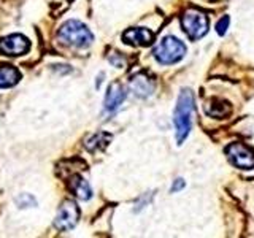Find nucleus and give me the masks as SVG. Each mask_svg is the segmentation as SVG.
<instances>
[{
	"instance_id": "obj_7",
	"label": "nucleus",
	"mask_w": 254,
	"mask_h": 238,
	"mask_svg": "<svg viewBox=\"0 0 254 238\" xmlns=\"http://www.w3.org/2000/svg\"><path fill=\"white\" fill-rule=\"evenodd\" d=\"M29 40L21 34H13L0 38V53L5 56H22L29 51Z\"/></svg>"
},
{
	"instance_id": "obj_17",
	"label": "nucleus",
	"mask_w": 254,
	"mask_h": 238,
	"mask_svg": "<svg viewBox=\"0 0 254 238\" xmlns=\"http://www.w3.org/2000/svg\"><path fill=\"white\" fill-rule=\"evenodd\" d=\"M183 187H185V181H183L181 178H178L177 181L173 182V186H172V192H178V190H181Z\"/></svg>"
},
{
	"instance_id": "obj_2",
	"label": "nucleus",
	"mask_w": 254,
	"mask_h": 238,
	"mask_svg": "<svg viewBox=\"0 0 254 238\" xmlns=\"http://www.w3.org/2000/svg\"><path fill=\"white\" fill-rule=\"evenodd\" d=\"M59 40L64 45L73 48H87L94 40V35L83 22L79 21H67L59 30Z\"/></svg>"
},
{
	"instance_id": "obj_8",
	"label": "nucleus",
	"mask_w": 254,
	"mask_h": 238,
	"mask_svg": "<svg viewBox=\"0 0 254 238\" xmlns=\"http://www.w3.org/2000/svg\"><path fill=\"white\" fill-rule=\"evenodd\" d=\"M123 40L126 43L133 45V46H148L153 43L154 34L145 27H133V29H129L124 32Z\"/></svg>"
},
{
	"instance_id": "obj_16",
	"label": "nucleus",
	"mask_w": 254,
	"mask_h": 238,
	"mask_svg": "<svg viewBox=\"0 0 254 238\" xmlns=\"http://www.w3.org/2000/svg\"><path fill=\"white\" fill-rule=\"evenodd\" d=\"M227 27H229V18H227V16H224V18L219 19V22L216 24V32L219 35H224Z\"/></svg>"
},
{
	"instance_id": "obj_9",
	"label": "nucleus",
	"mask_w": 254,
	"mask_h": 238,
	"mask_svg": "<svg viewBox=\"0 0 254 238\" xmlns=\"http://www.w3.org/2000/svg\"><path fill=\"white\" fill-rule=\"evenodd\" d=\"M124 99H126V89L119 83H113L108 87V92L105 95V102H103L105 103V110L108 113H113V111H116L119 107H121Z\"/></svg>"
},
{
	"instance_id": "obj_5",
	"label": "nucleus",
	"mask_w": 254,
	"mask_h": 238,
	"mask_svg": "<svg viewBox=\"0 0 254 238\" xmlns=\"http://www.w3.org/2000/svg\"><path fill=\"white\" fill-rule=\"evenodd\" d=\"M226 154L229 161L232 162L237 169L251 170L254 169V151L250 149L243 143H232L226 148Z\"/></svg>"
},
{
	"instance_id": "obj_11",
	"label": "nucleus",
	"mask_w": 254,
	"mask_h": 238,
	"mask_svg": "<svg viewBox=\"0 0 254 238\" xmlns=\"http://www.w3.org/2000/svg\"><path fill=\"white\" fill-rule=\"evenodd\" d=\"M68 189L71 194H75L79 200H89L91 195H92V190L87 184V181L83 179L79 175H73V177H70L68 179Z\"/></svg>"
},
{
	"instance_id": "obj_6",
	"label": "nucleus",
	"mask_w": 254,
	"mask_h": 238,
	"mask_svg": "<svg viewBox=\"0 0 254 238\" xmlns=\"http://www.w3.org/2000/svg\"><path fill=\"white\" fill-rule=\"evenodd\" d=\"M79 219V208L73 200H65L58 211V216L54 219V227L65 232L76 226V222Z\"/></svg>"
},
{
	"instance_id": "obj_14",
	"label": "nucleus",
	"mask_w": 254,
	"mask_h": 238,
	"mask_svg": "<svg viewBox=\"0 0 254 238\" xmlns=\"http://www.w3.org/2000/svg\"><path fill=\"white\" fill-rule=\"evenodd\" d=\"M111 140L110 135H105V133H99V135H94V137L86 143V146L89 151H95L99 148H105L107 143Z\"/></svg>"
},
{
	"instance_id": "obj_3",
	"label": "nucleus",
	"mask_w": 254,
	"mask_h": 238,
	"mask_svg": "<svg viewBox=\"0 0 254 238\" xmlns=\"http://www.w3.org/2000/svg\"><path fill=\"white\" fill-rule=\"evenodd\" d=\"M186 54V46L175 37H165L154 48V58L161 63H175L181 60Z\"/></svg>"
},
{
	"instance_id": "obj_4",
	"label": "nucleus",
	"mask_w": 254,
	"mask_h": 238,
	"mask_svg": "<svg viewBox=\"0 0 254 238\" xmlns=\"http://www.w3.org/2000/svg\"><path fill=\"white\" fill-rule=\"evenodd\" d=\"M181 24L186 35L190 40L202 38L208 32V18H206V14L198 10H194V8L185 11V14L181 16Z\"/></svg>"
},
{
	"instance_id": "obj_13",
	"label": "nucleus",
	"mask_w": 254,
	"mask_h": 238,
	"mask_svg": "<svg viewBox=\"0 0 254 238\" xmlns=\"http://www.w3.org/2000/svg\"><path fill=\"white\" fill-rule=\"evenodd\" d=\"M19 79H21V73L16 67H13V65H2L0 67V89L14 86Z\"/></svg>"
},
{
	"instance_id": "obj_10",
	"label": "nucleus",
	"mask_w": 254,
	"mask_h": 238,
	"mask_svg": "<svg viewBox=\"0 0 254 238\" xmlns=\"http://www.w3.org/2000/svg\"><path fill=\"white\" fill-rule=\"evenodd\" d=\"M130 89L133 91L135 95H138V97H148V95H151L154 91V81L151 78H148L146 75L140 73L132 78Z\"/></svg>"
},
{
	"instance_id": "obj_15",
	"label": "nucleus",
	"mask_w": 254,
	"mask_h": 238,
	"mask_svg": "<svg viewBox=\"0 0 254 238\" xmlns=\"http://www.w3.org/2000/svg\"><path fill=\"white\" fill-rule=\"evenodd\" d=\"M16 205H18L19 208H29V206H35L37 200L29 194H21L18 198H16Z\"/></svg>"
},
{
	"instance_id": "obj_1",
	"label": "nucleus",
	"mask_w": 254,
	"mask_h": 238,
	"mask_svg": "<svg viewBox=\"0 0 254 238\" xmlns=\"http://www.w3.org/2000/svg\"><path fill=\"white\" fill-rule=\"evenodd\" d=\"M192 111H194V94L189 89H183L173 113V124H175V133H177L178 145H181L188 138V135L190 132Z\"/></svg>"
},
{
	"instance_id": "obj_12",
	"label": "nucleus",
	"mask_w": 254,
	"mask_h": 238,
	"mask_svg": "<svg viewBox=\"0 0 254 238\" xmlns=\"http://www.w3.org/2000/svg\"><path fill=\"white\" fill-rule=\"evenodd\" d=\"M205 113L211 118H224L230 113V105L224 100L211 99L205 103Z\"/></svg>"
}]
</instances>
